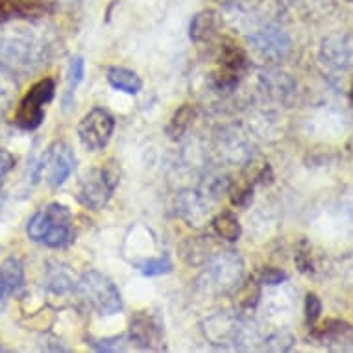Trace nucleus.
<instances>
[{
  "label": "nucleus",
  "instance_id": "f257e3e1",
  "mask_svg": "<svg viewBox=\"0 0 353 353\" xmlns=\"http://www.w3.org/2000/svg\"><path fill=\"white\" fill-rule=\"evenodd\" d=\"M26 235L30 241L48 248H63L74 239V224H72L70 209L63 203H48L47 208L39 209L28 220Z\"/></svg>",
  "mask_w": 353,
  "mask_h": 353
},
{
  "label": "nucleus",
  "instance_id": "f03ea898",
  "mask_svg": "<svg viewBox=\"0 0 353 353\" xmlns=\"http://www.w3.org/2000/svg\"><path fill=\"white\" fill-rule=\"evenodd\" d=\"M119 178H121L119 170L111 163H105V165H100V167L89 170L81 178L78 192H76V200L85 209L102 211L119 187V181H121Z\"/></svg>",
  "mask_w": 353,
  "mask_h": 353
},
{
  "label": "nucleus",
  "instance_id": "7ed1b4c3",
  "mask_svg": "<svg viewBox=\"0 0 353 353\" xmlns=\"http://www.w3.org/2000/svg\"><path fill=\"white\" fill-rule=\"evenodd\" d=\"M78 290L94 311L111 316L122 311V296L117 285L99 270H89L78 281Z\"/></svg>",
  "mask_w": 353,
  "mask_h": 353
},
{
  "label": "nucleus",
  "instance_id": "20e7f679",
  "mask_svg": "<svg viewBox=\"0 0 353 353\" xmlns=\"http://www.w3.org/2000/svg\"><path fill=\"white\" fill-rule=\"evenodd\" d=\"M45 61V47L26 39H0V69L10 74H26L39 69Z\"/></svg>",
  "mask_w": 353,
  "mask_h": 353
},
{
  "label": "nucleus",
  "instance_id": "39448f33",
  "mask_svg": "<svg viewBox=\"0 0 353 353\" xmlns=\"http://www.w3.org/2000/svg\"><path fill=\"white\" fill-rule=\"evenodd\" d=\"M56 85L50 78L39 80L30 87V91L24 94L21 104L15 113V122L23 130H35L45 121V105L54 99Z\"/></svg>",
  "mask_w": 353,
  "mask_h": 353
},
{
  "label": "nucleus",
  "instance_id": "423d86ee",
  "mask_svg": "<svg viewBox=\"0 0 353 353\" xmlns=\"http://www.w3.org/2000/svg\"><path fill=\"white\" fill-rule=\"evenodd\" d=\"M115 130V119L104 108H93V110L81 117L78 124V139L81 146L89 152H99L108 146L111 135Z\"/></svg>",
  "mask_w": 353,
  "mask_h": 353
},
{
  "label": "nucleus",
  "instance_id": "0eeeda50",
  "mask_svg": "<svg viewBox=\"0 0 353 353\" xmlns=\"http://www.w3.org/2000/svg\"><path fill=\"white\" fill-rule=\"evenodd\" d=\"M74 165L76 157L72 148L65 143H54L43 154L41 161L35 165L34 181L39 180L43 174H47V181L50 187L63 185L74 170Z\"/></svg>",
  "mask_w": 353,
  "mask_h": 353
},
{
  "label": "nucleus",
  "instance_id": "6e6552de",
  "mask_svg": "<svg viewBox=\"0 0 353 353\" xmlns=\"http://www.w3.org/2000/svg\"><path fill=\"white\" fill-rule=\"evenodd\" d=\"M320 59L333 70H347L353 65V41L344 34H333L322 41Z\"/></svg>",
  "mask_w": 353,
  "mask_h": 353
},
{
  "label": "nucleus",
  "instance_id": "1a4fd4ad",
  "mask_svg": "<svg viewBox=\"0 0 353 353\" xmlns=\"http://www.w3.org/2000/svg\"><path fill=\"white\" fill-rule=\"evenodd\" d=\"M209 276L213 279V285H216L219 289H230L243 276V259L233 252L219 255L211 265Z\"/></svg>",
  "mask_w": 353,
  "mask_h": 353
},
{
  "label": "nucleus",
  "instance_id": "9d476101",
  "mask_svg": "<svg viewBox=\"0 0 353 353\" xmlns=\"http://www.w3.org/2000/svg\"><path fill=\"white\" fill-rule=\"evenodd\" d=\"M252 43L255 50L267 59H281L290 50V39L283 30H263L252 37Z\"/></svg>",
  "mask_w": 353,
  "mask_h": 353
},
{
  "label": "nucleus",
  "instance_id": "9b49d317",
  "mask_svg": "<svg viewBox=\"0 0 353 353\" xmlns=\"http://www.w3.org/2000/svg\"><path fill=\"white\" fill-rule=\"evenodd\" d=\"M48 0H0V24L13 19H37L48 12Z\"/></svg>",
  "mask_w": 353,
  "mask_h": 353
},
{
  "label": "nucleus",
  "instance_id": "f8f14e48",
  "mask_svg": "<svg viewBox=\"0 0 353 353\" xmlns=\"http://www.w3.org/2000/svg\"><path fill=\"white\" fill-rule=\"evenodd\" d=\"M24 272L21 261L15 257H8L4 263H0V301L13 294L23 285Z\"/></svg>",
  "mask_w": 353,
  "mask_h": 353
},
{
  "label": "nucleus",
  "instance_id": "ddd939ff",
  "mask_svg": "<svg viewBox=\"0 0 353 353\" xmlns=\"http://www.w3.org/2000/svg\"><path fill=\"white\" fill-rule=\"evenodd\" d=\"M132 341L141 346L152 347V344L161 341V325L146 314H137L132 320Z\"/></svg>",
  "mask_w": 353,
  "mask_h": 353
},
{
  "label": "nucleus",
  "instance_id": "4468645a",
  "mask_svg": "<svg viewBox=\"0 0 353 353\" xmlns=\"http://www.w3.org/2000/svg\"><path fill=\"white\" fill-rule=\"evenodd\" d=\"M105 78L113 89L126 94H137L143 89V80L139 78V74L134 70L124 69V67H110Z\"/></svg>",
  "mask_w": 353,
  "mask_h": 353
},
{
  "label": "nucleus",
  "instance_id": "2eb2a0df",
  "mask_svg": "<svg viewBox=\"0 0 353 353\" xmlns=\"http://www.w3.org/2000/svg\"><path fill=\"white\" fill-rule=\"evenodd\" d=\"M85 76V61L81 56H76L69 65V70H67V93H65V108H69L70 100L74 97L76 87L80 85L81 80Z\"/></svg>",
  "mask_w": 353,
  "mask_h": 353
},
{
  "label": "nucleus",
  "instance_id": "dca6fc26",
  "mask_svg": "<svg viewBox=\"0 0 353 353\" xmlns=\"http://www.w3.org/2000/svg\"><path fill=\"white\" fill-rule=\"evenodd\" d=\"M213 228L216 235L226 241H239L241 237V224L232 213H222L213 220Z\"/></svg>",
  "mask_w": 353,
  "mask_h": 353
},
{
  "label": "nucleus",
  "instance_id": "f3484780",
  "mask_svg": "<svg viewBox=\"0 0 353 353\" xmlns=\"http://www.w3.org/2000/svg\"><path fill=\"white\" fill-rule=\"evenodd\" d=\"M214 34V13H198L191 23V39L205 41Z\"/></svg>",
  "mask_w": 353,
  "mask_h": 353
},
{
  "label": "nucleus",
  "instance_id": "a211bd4d",
  "mask_svg": "<svg viewBox=\"0 0 353 353\" xmlns=\"http://www.w3.org/2000/svg\"><path fill=\"white\" fill-rule=\"evenodd\" d=\"M137 270L146 278H156V276H163L172 270V263L167 255L161 257H150V259H143L137 263Z\"/></svg>",
  "mask_w": 353,
  "mask_h": 353
},
{
  "label": "nucleus",
  "instance_id": "6ab92c4d",
  "mask_svg": "<svg viewBox=\"0 0 353 353\" xmlns=\"http://www.w3.org/2000/svg\"><path fill=\"white\" fill-rule=\"evenodd\" d=\"M17 91V83L12 80V74L8 70L0 69V111L8 110L13 102Z\"/></svg>",
  "mask_w": 353,
  "mask_h": 353
},
{
  "label": "nucleus",
  "instance_id": "aec40b11",
  "mask_svg": "<svg viewBox=\"0 0 353 353\" xmlns=\"http://www.w3.org/2000/svg\"><path fill=\"white\" fill-rule=\"evenodd\" d=\"M189 119H191V108L189 105H183L180 111H176V115L172 117V121H170V126H168V134L170 137H180L183 132H185V128L189 126Z\"/></svg>",
  "mask_w": 353,
  "mask_h": 353
},
{
  "label": "nucleus",
  "instance_id": "412c9836",
  "mask_svg": "<svg viewBox=\"0 0 353 353\" xmlns=\"http://www.w3.org/2000/svg\"><path fill=\"white\" fill-rule=\"evenodd\" d=\"M322 313V301L316 294H307L305 298V316L309 322H316Z\"/></svg>",
  "mask_w": 353,
  "mask_h": 353
},
{
  "label": "nucleus",
  "instance_id": "4be33fe9",
  "mask_svg": "<svg viewBox=\"0 0 353 353\" xmlns=\"http://www.w3.org/2000/svg\"><path fill=\"white\" fill-rule=\"evenodd\" d=\"M13 167H15V156H13L12 152L0 148V183L4 181L8 174L12 172Z\"/></svg>",
  "mask_w": 353,
  "mask_h": 353
},
{
  "label": "nucleus",
  "instance_id": "5701e85b",
  "mask_svg": "<svg viewBox=\"0 0 353 353\" xmlns=\"http://www.w3.org/2000/svg\"><path fill=\"white\" fill-rule=\"evenodd\" d=\"M285 279H287L285 272H281L278 268H267L263 272V283L265 285H279L283 283Z\"/></svg>",
  "mask_w": 353,
  "mask_h": 353
},
{
  "label": "nucleus",
  "instance_id": "b1692460",
  "mask_svg": "<svg viewBox=\"0 0 353 353\" xmlns=\"http://www.w3.org/2000/svg\"><path fill=\"white\" fill-rule=\"evenodd\" d=\"M352 99H353V83H352Z\"/></svg>",
  "mask_w": 353,
  "mask_h": 353
}]
</instances>
